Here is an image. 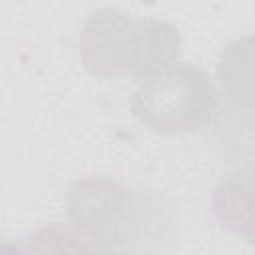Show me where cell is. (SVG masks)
Returning a JSON list of instances; mask_svg holds the SVG:
<instances>
[{"mask_svg":"<svg viewBox=\"0 0 255 255\" xmlns=\"http://www.w3.org/2000/svg\"><path fill=\"white\" fill-rule=\"evenodd\" d=\"M80 52L84 66L94 76H133L137 20L116 8L94 12L80 32Z\"/></svg>","mask_w":255,"mask_h":255,"instance_id":"3","label":"cell"},{"mask_svg":"<svg viewBox=\"0 0 255 255\" xmlns=\"http://www.w3.org/2000/svg\"><path fill=\"white\" fill-rule=\"evenodd\" d=\"M181 50L179 30L155 18L137 20V52H135V78H147L167 66H171Z\"/></svg>","mask_w":255,"mask_h":255,"instance_id":"4","label":"cell"},{"mask_svg":"<svg viewBox=\"0 0 255 255\" xmlns=\"http://www.w3.org/2000/svg\"><path fill=\"white\" fill-rule=\"evenodd\" d=\"M213 211L221 227L251 239L253 235V195L251 185L239 179L223 181L213 193Z\"/></svg>","mask_w":255,"mask_h":255,"instance_id":"5","label":"cell"},{"mask_svg":"<svg viewBox=\"0 0 255 255\" xmlns=\"http://www.w3.org/2000/svg\"><path fill=\"white\" fill-rule=\"evenodd\" d=\"M219 106L209 76L193 64H171L137 86L131 110L135 118L157 133H181L205 128Z\"/></svg>","mask_w":255,"mask_h":255,"instance_id":"1","label":"cell"},{"mask_svg":"<svg viewBox=\"0 0 255 255\" xmlns=\"http://www.w3.org/2000/svg\"><path fill=\"white\" fill-rule=\"evenodd\" d=\"M217 74L235 102H251V38L237 40L221 52Z\"/></svg>","mask_w":255,"mask_h":255,"instance_id":"6","label":"cell"},{"mask_svg":"<svg viewBox=\"0 0 255 255\" xmlns=\"http://www.w3.org/2000/svg\"><path fill=\"white\" fill-rule=\"evenodd\" d=\"M135 207L131 189L110 177H84L68 193L72 225L92 249H118L137 223Z\"/></svg>","mask_w":255,"mask_h":255,"instance_id":"2","label":"cell"}]
</instances>
